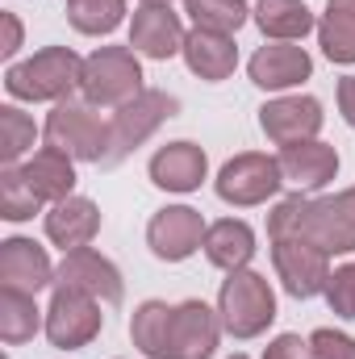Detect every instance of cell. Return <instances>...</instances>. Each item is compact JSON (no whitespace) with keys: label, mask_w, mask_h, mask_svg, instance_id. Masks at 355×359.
<instances>
[{"label":"cell","mask_w":355,"mask_h":359,"mask_svg":"<svg viewBox=\"0 0 355 359\" xmlns=\"http://www.w3.org/2000/svg\"><path fill=\"white\" fill-rule=\"evenodd\" d=\"M267 234H297L326 255L355 251V188L339 196H288L267 213Z\"/></svg>","instance_id":"6da1fadb"},{"label":"cell","mask_w":355,"mask_h":359,"mask_svg":"<svg viewBox=\"0 0 355 359\" xmlns=\"http://www.w3.org/2000/svg\"><path fill=\"white\" fill-rule=\"evenodd\" d=\"M84 59H76L72 46H46L25 63H13L4 72V88L17 100H67L80 88Z\"/></svg>","instance_id":"7a4b0ae2"},{"label":"cell","mask_w":355,"mask_h":359,"mask_svg":"<svg viewBox=\"0 0 355 359\" xmlns=\"http://www.w3.org/2000/svg\"><path fill=\"white\" fill-rule=\"evenodd\" d=\"M217 313H222V326L234 339H255L276 318V292L260 271L239 268L230 271V280L217 292Z\"/></svg>","instance_id":"3957f363"},{"label":"cell","mask_w":355,"mask_h":359,"mask_svg":"<svg viewBox=\"0 0 355 359\" xmlns=\"http://www.w3.org/2000/svg\"><path fill=\"white\" fill-rule=\"evenodd\" d=\"M46 147L72 155V159H88V163H100L105 151H109V121H100L96 104L88 100H59L55 113L46 117Z\"/></svg>","instance_id":"277c9868"},{"label":"cell","mask_w":355,"mask_h":359,"mask_svg":"<svg viewBox=\"0 0 355 359\" xmlns=\"http://www.w3.org/2000/svg\"><path fill=\"white\" fill-rule=\"evenodd\" d=\"M80 92L88 104H130L142 92V67L130 46H100L84 59Z\"/></svg>","instance_id":"5b68a950"},{"label":"cell","mask_w":355,"mask_h":359,"mask_svg":"<svg viewBox=\"0 0 355 359\" xmlns=\"http://www.w3.org/2000/svg\"><path fill=\"white\" fill-rule=\"evenodd\" d=\"M180 100L176 96H168V92H138L130 104H121L117 113H113V121H109V151H105V159H100V168H117L134 147H142L168 117H176Z\"/></svg>","instance_id":"8992f818"},{"label":"cell","mask_w":355,"mask_h":359,"mask_svg":"<svg viewBox=\"0 0 355 359\" xmlns=\"http://www.w3.org/2000/svg\"><path fill=\"white\" fill-rule=\"evenodd\" d=\"M272 259H276V271H280L288 297L309 301V297L326 292L330 255L318 251L314 243H305V238H297V234H280V238H272Z\"/></svg>","instance_id":"52a82bcc"},{"label":"cell","mask_w":355,"mask_h":359,"mask_svg":"<svg viewBox=\"0 0 355 359\" xmlns=\"http://www.w3.org/2000/svg\"><path fill=\"white\" fill-rule=\"evenodd\" d=\"M96 334H100L96 297L80 292V288H59L55 284V297H51V309H46V339L55 347H63V351H80Z\"/></svg>","instance_id":"ba28073f"},{"label":"cell","mask_w":355,"mask_h":359,"mask_svg":"<svg viewBox=\"0 0 355 359\" xmlns=\"http://www.w3.org/2000/svg\"><path fill=\"white\" fill-rule=\"evenodd\" d=\"M284 184V172L272 155L260 151H247V155H234L222 172H217V196L226 205H264L267 196H276Z\"/></svg>","instance_id":"9c48e42d"},{"label":"cell","mask_w":355,"mask_h":359,"mask_svg":"<svg viewBox=\"0 0 355 359\" xmlns=\"http://www.w3.org/2000/svg\"><path fill=\"white\" fill-rule=\"evenodd\" d=\"M205 222H201V213L196 209H188V205H172V209H159L155 217H151V226H147V243H151V251L159 255V259H168V264H180V259H188L201 243H205Z\"/></svg>","instance_id":"30bf717a"},{"label":"cell","mask_w":355,"mask_h":359,"mask_svg":"<svg viewBox=\"0 0 355 359\" xmlns=\"http://www.w3.org/2000/svg\"><path fill=\"white\" fill-rule=\"evenodd\" d=\"M217 313L205 301H184L172 309V334H168V359H209L217 351Z\"/></svg>","instance_id":"8fae6325"},{"label":"cell","mask_w":355,"mask_h":359,"mask_svg":"<svg viewBox=\"0 0 355 359\" xmlns=\"http://www.w3.org/2000/svg\"><path fill=\"white\" fill-rule=\"evenodd\" d=\"M260 126L276 147H297L309 142L322 130V104L314 96H280L260 109Z\"/></svg>","instance_id":"7c38bea8"},{"label":"cell","mask_w":355,"mask_h":359,"mask_svg":"<svg viewBox=\"0 0 355 359\" xmlns=\"http://www.w3.org/2000/svg\"><path fill=\"white\" fill-rule=\"evenodd\" d=\"M55 284L59 288H80L105 305H117L121 301V271L113 268L100 251L92 247H80V251H67L63 264L55 271Z\"/></svg>","instance_id":"4fadbf2b"},{"label":"cell","mask_w":355,"mask_h":359,"mask_svg":"<svg viewBox=\"0 0 355 359\" xmlns=\"http://www.w3.org/2000/svg\"><path fill=\"white\" fill-rule=\"evenodd\" d=\"M184 25L172 13V4H142L134 13V25H130V46L147 59H172L176 50H184Z\"/></svg>","instance_id":"5bb4252c"},{"label":"cell","mask_w":355,"mask_h":359,"mask_svg":"<svg viewBox=\"0 0 355 359\" xmlns=\"http://www.w3.org/2000/svg\"><path fill=\"white\" fill-rule=\"evenodd\" d=\"M251 72V84H260L267 92L293 88L301 80H309L314 72V59L305 55V46H288V42H276V46H260L247 63Z\"/></svg>","instance_id":"9a60e30c"},{"label":"cell","mask_w":355,"mask_h":359,"mask_svg":"<svg viewBox=\"0 0 355 359\" xmlns=\"http://www.w3.org/2000/svg\"><path fill=\"white\" fill-rule=\"evenodd\" d=\"M280 172L284 184H297L301 192H314V188H326L330 180L339 176V151L326 147V142H297V147H284L280 151Z\"/></svg>","instance_id":"2e32d148"},{"label":"cell","mask_w":355,"mask_h":359,"mask_svg":"<svg viewBox=\"0 0 355 359\" xmlns=\"http://www.w3.org/2000/svg\"><path fill=\"white\" fill-rule=\"evenodd\" d=\"M100 230V209L92 205L88 196H67V201H55V209L46 213V238L55 247L67 251H80L88 247Z\"/></svg>","instance_id":"e0dca14e"},{"label":"cell","mask_w":355,"mask_h":359,"mask_svg":"<svg viewBox=\"0 0 355 359\" xmlns=\"http://www.w3.org/2000/svg\"><path fill=\"white\" fill-rule=\"evenodd\" d=\"M209 172V159L196 142H168L155 151L151 159V180L168 192H192L201 188V180Z\"/></svg>","instance_id":"ac0fdd59"},{"label":"cell","mask_w":355,"mask_h":359,"mask_svg":"<svg viewBox=\"0 0 355 359\" xmlns=\"http://www.w3.org/2000/svg\"><path fill=\"white\" fill-rule=\"evenodd\" d=\"M0 284L38 292L46 284H55V268H51V259H46V251L38 243L8 238V243H0Z\"/></svg>","instance_id":"d6986e66"},{"label":"cell","mask_w":355,"mask_h":359,"mask_svg":"<svg viewBox=\"0 0 355 359\" xmlns=\"http://www.w3.org/2000/svg\"><path fill=\"white\" fill-rule=\"evenodd\" d=\"M180 55H184L188 72L201 76V80H226L234 72V63H239L234 38L230 34H217V29H192L184 38V50Z\"/></svg>","instance_id":"ffe728a7"},{"label":"cell","mask_w":355,"mask_h":359,"mask_svg":"<svg viewBox=\"0 0 355 359\" xmlns=\"http://www.w3.org/2000/svg\"><path fill=\"white\" fill-rule=\"evenodd\" d=\"M205 255H209V264L222 271H239L251 264V255H255V230L247 226V222H234V217H222V222H213L209 230H205Z\"/></svg>","instance_id":"44dd1931"},{"label":"cell","mask_w":355,"mask_h":359,"mask_svg":"<svg viewBox=\"0 0 355 359\" xmlns=\"http://www.w3.org/2000/svg\"><path fill=\"white\" fill-rule=\"evenodd\" d=\"M21 180L34 188L38 201H67L72 188H76V168H72V155L46 147L38 151L25 168H21Z\"/></svg>","instance_id":"7402d4cb"},{"label":"cell","mask_w":355,"mask_h":359,"mask_svg":"<svg viewBox=\"0 0 355 359\" xmlns=\"http://www.w3.org/2000/svg\"><path fill=\"white\" fill-rule=\"evenodd\" d=\"M255 25L264 29L267 38H280V42H297L309 29H318L314 13L301 0H260L255 4Z\"/></svg>","instance_id":"603a6c76"},{"label":"cell","mask_w":355,"mask_h":359,"mask_svg":"<svg viewBox=\"0 0 355 359\" xmlns=\"http://www.w3.org/2000/svg\"><path fill=\"white\" fill-rule=\"evenodd\" d=\"M38 326H42V318H38L34 292L0 284V339L17 347V343H29L38 334Z\"/></svg>","instance_id":"cb8c5ba5"},{"label":"cell","mask_w":355,"mask_h":359,"mask_svg":"<svg viewBox=\"0 0 355 359\" xmlns=\"http://www.w3.org/2000/svg\"><path fill=\"white\" fill-rule=\"evenodd\" d=\"M168 334H172V309L163 301H142L130 322V339L147 359H168Z\"/></svg>","instance_id":"d4e9b609"},{"label":"cell","mask_w":355,"mask_h":359,"mask_svg":"<svg viewBox=\"0 0 355 359\" xmlns=\"http://www.w3.org/2000/svg\"><path fill=\"white\" fill-rule=\"evenodd\" d=\"M184 13L196 21V29H217V34H234L247 21V4L243 0H184Z\"/></svg>","instance_id":"484cf974"},{"label":"cell","mask_w":355,"mask_h":359,"mask_svg":"<svg viewBox=\"0 0 355 359\" xmlns=\"http://www.w3.org/2000/svg\"><path fill=\"white\" fill-rule=\"evenodd\" d=\"M126 17V0H67V21L80 34H113Z\"/></svg>","instance_id":"4316f807"},{"label":"cell","mask_w":355,"mask_h":359,"mask_svg":"<svg viewBox=\"0 0 355 359\" xmlns=\"http://www.w3.org/2000/svg\"><path fill=\"white\" fill-rule=\"evenodd\" d=\"M318 42H322V50H326V59H335V63H355V13L326 8V17L318 21Z\"/></svg>","instance_id":"83f0119b"},{"label":"cell","mask_w":355,"mask_h":359,"mask_svg":"<svg viewBox=\"0 0 355 359\" xmlns=\"http://www.w3.org/2000/svg\"><path fill=\"white\" fill-rule=\"evenodd\" d=\"M34 117H25L21 109H13V104H4L0 109V159H4V168H13L29 147H34Z\"/></svg>","instance_id":"f1b7e54d"},{"label":"cell","mask_w":355,"mask_h":359,"mask_svg":"<svg viewBox=\"0 0 355 359\" xmlns=\"http://www.w3.org/2000/svg\"><path fill=\"white\" fill-rule=\"evenodd\" d=\"M38 205L42 201L21 180V168H4V176H0V217L4 222H25V217L38 213Z\"/></svg>","instance_id":"f546056e"},{"label":"cell","mask_w":355,"mask_h":359,"mask_svg":"<svg viewBox=\"0 0 355 359\" xmlns=\"http://www.w3.org/2000/svg\"><path fill=\"white\" fill-rule=\"evenodd\" d=\"M326 301L339 318H351L355 322V264H343V268L330 271L326 280Z\"/></svg>","instance_id":"4dcf8cb0"},{"label":"cell","mask_w":355,"mask_h":359,"mask_svg":"<svg viewBox=\"0 0 355 359\" xmlns=\"http://www.w3.org/2000/svg\"><path fill=\"white\" fill-rule=\"evenodd\" d=\"M309 355L314 359H355V339L339 330H314L309 334Z\"/></svg>","instance_id":"1f68e13d"},{"label":"cell","mask_w":355,"mask_h":359,"mask_svg":"<svg viewBox=\"0 0 355 359\" xmlns=\"http://www.w3.org/2000/svg\"><path fill=\"white\" fill-rule=\"evenodd\" d=\"M264 359H314V355H309V343H301L297 334H280V339H272Z\"/></svg>","instance_id":"d6a6232c"},{"label":"cell","mask_w":355,"mask_h":359,"mask_svg":"<svg viewBox=\"0 0 355 359\" xmlns=\"http://www.w3.org/2000/svg\"><path fill=\"white\" fill-rule=\"evenodd\" d=\"M0 25H4L0 55H4V59H13V55H17V46H21V21H17V13H0Z\"/></svg>","instance_id":"836d02e7"},{"label":"cell","mask_w":355,"mask_h":359,"mask_svg":"<svg viewBox=\"0 0 355 359\" xmlns=\"http://www.w3.org/2000/svg\"><path fill=\"white\" fill-rule=\"evenodd\" d=\"M339 109H343V121L355 130V76L339 80Z\"/></svg>","instance_id":"e575fe53"},{"label":"cell","mask_w":355,"mask_h":359,"mask_svg":"<svg viewBox=\"0 0 355 359\" xmlns=\"http://www.w3.org/2000/svg\"><path fill=\"white\" fill-rule=\"evenodd\" d=\"M326 8H343V13H355V0H326Z\"/></svg>","instance_id":"d590c367"},{"label":"cell","mask_w":355,"mask_h":359,"mask_svg":"<svg viewBox=\"0 0 355 359\" xmlns=\"http://www.w3.org/2000/svg\"><path fill=\"white\" fill-rule=\"evenodd\" d=\"M142 4H172V0H142Z\"/></svg>","instance_id":"8d00e7d4"},{"label":"cell","mask_w":355,"mask_h":359,"mask_svg":"<svg viewBox=\"0 0 355 359\" xmlns=\"http://www.w3.org/2000/svg\"><path fill=\"white\" fill-rule=\"evenodd\" d=\"M230 359H247V355H230Z\"/></svg>","instance_id":"74e56055"}]
</instances>
